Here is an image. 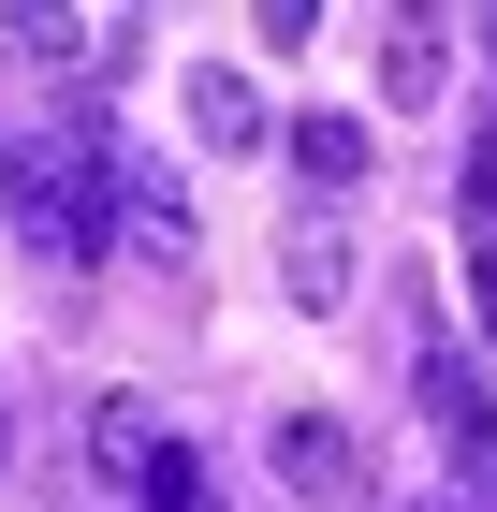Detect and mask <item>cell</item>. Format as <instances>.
Instances as JSON below:
<instances>
[{
    "label": "cell",
    "mask_w": 497,
    "mask_h": 512,
    "mask_svg": "<svg viewBox=\"0 0 497 512\" xmlns=\"http://www.w3.org/2000/svg\"><path fill=\"white\" fill-rule=\"evenodd\" d=\"M293 176H307L322 205L366 191V118H293Z\"/></svg>",
    "instance_id": "obj_7"
},
{
    "label": "cell",
    "mask_w": 497,
    "mask_h": 512,
    "mask_svg": "<svg viewBox=\"0 0 497 512\" xmlns=\"http://www.w3.org/2000/svg\"><path fill=\"white\" fill-rule=\"evenodd\" d=\"M0 469H15V425H0Z\"/></svg>",
    "instance_id": "obj_12"
},
{
    "label": "cell",
    "mask_w": 497,
    "mask_h": 512,
    "mask_svg": "<svg viewBox=\"0 0 497 512\" xmlns=\"http://www.w3.org/2000/svg\"><path fill=\"white\" fill-rule=\"evenodd\" d=\"M439 74H454V30H439V15H395L381 30V103L410 118V103H439Z\"/></svg>",
    "instance_id": "obj_5"
},
{
    "label": "cell",
    "mask_w": 497,
    "mask_h": 512,
    "mask_svg": "<svg viewBox=\"0 0 497 512\" xmlns=\"http://www.w3.org/2000/svg\"><path fill=\"white\" fill-rule=\"evenodd\" d=\"M351 278H366V249H351V220H337V205H307L293 235H278V293H293L307 322H337V308H351Z\"/></svg>",
    "instance_id": "obj_3"
},
{
    "label": "cell",
    "mask_w": 497,
    "mask_h": 512,
    "mask_svg": "<svg viewBox=\"0 0 497 512\" xmlns=\"http://www.w3.org/2000/svg\"><path fill=\"white\" fill-rule=\"evenodd\" d=\"M264 469H278L293 512H351V498H366V439H351L337 410H278V425H264Z\"/></svg>",
    "instance_id": "obj_1"
},
{
    "label": "cell",
    "mask_w": 497,
    "mask_h": 512,
    "mask_svg": "<svg viewBox=\"0 0 497 512\" xmlns=\"http://www.w3.org/2000/svg\"><path fill=\"white\" fill-rule=\"evenodd\" d=\"M117 249H132V264H161V278H191V264H205L191 191H176L161 161H117Z\"/></svg>",
    "instance_id": "obj_2"
},
{
    "label": "cell",
    "mask_w": 497,
    "mask_h": 512,
    "mask_svg": "<svg viewBox=\"0 0 497 512\" xmlns=\"http://www.w3.org/2000/svg\"><path fill=\"white\" fill-rule=\"evenodd\" d=\"M44 176H59V147L0 132V235H30V220H44Z\"/></svg>",
    "instance_id": "obj_9"
},
{
    "label": "cell",
    "mask_w": 497,
    "mask_h": 512,
    "mask_svg": "<svg viewBox=\"0 0 497 512\" xmlns=\"http://www.w3.org/2000/svg\"><path fill=\"white\" fill-rule=\"evenodd\" d=\"M410 395H424V425H439V454H454V469H483V454H497V425H483V381H468V352H439V337H424Z\"/></svg>",
    "instance_id": "obj_4"
},
{
    "label": "cell",
    "mask_w": 497,
    "mask_h": 512,
    "mask_svg": "<svg viewBox=\"0 0 497 512\" xmlns=\"http://www.w3.org/2000/svg\"><path fill=\"white\" fill-rule=\"evenodd\" d=\"M410 512H468V498H410Z\"/></svg>",
    "instance_id": "obj_11"
},
{
    "label": "cell",
    "mask_w": 497,
    "mask_h": 512,
    "mask_svg": "<svg viewBox=\"0 0 497 512\" xmlns=\"http://www.w3.org/2000/svg\"><path fill=\"white\" fill-rule=\"evenodd\" d=\"M147 395H103V410H88V469H117V483H147Z\"/></svg>",
    "instance_id": "obj_8"
},
{
    "label": "cell",
    "mask_w": 497,
    "mask_h": 512,
    "mask_svg": "<svg viewBox=\"0 0 497 512\" xmlns=\"http://www.w3.org/2000/svg\"><path fill=\"white\" fill-rule=\"evenodd\" d=\"M191 132H205V147H264V88L234 74V59H205V74H191Z\"/></svg>",
    "instance_id": "obj_6"
},
{
    "label": "cell",
    "mask_w": 497,
    "mask_h": 512,
    "mask_svg": "<svg viewBox=\"0 0 497 512\" xmlns=\"http://www.w3.org/2000/svg\"><path fill=\"white\" fill-rule=\"evenodd\" d=\"M468 249H497V118L468 132Z\"/></svg>",
    "instance_id": "obj_10"
}]
</instances>
